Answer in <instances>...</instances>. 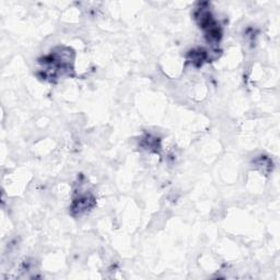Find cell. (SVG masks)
<instances>
[{
	"label": "cell",
	"instance_id": "obj_1",
	"mask_svg": "<svg viewBox=\"0 0 280 280\" xmlns=\"http://www.w3.org/2000/svg\"><path fill=\"white\" fill-rule=\"evenodd\" d=\"M93 205H94V199L91 196L88 195L80 196L78 199L74 201L71 210L74 212H77L78 215H81V213L85 212L88 209H90V208L93 207Z\"/></svg>",
	"mask_w": 280,
	"mask_h": 280
}]
</instances>
